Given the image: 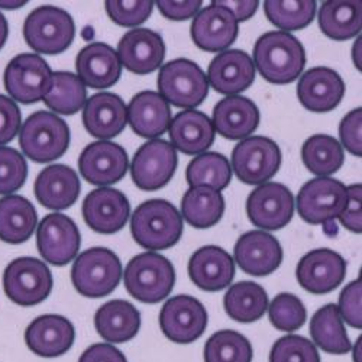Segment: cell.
<instances>
[{
	"label": "cell",
	"instance_id": "obj_56",
	"mask_svg": "<svg viewBox=\"0 0 362 362\" xmlns=\"http://www.w3.org/2000/svg\"><path fill=\"white\" fill-rule=\"evenodd\" d=\"M23 5H26V2H0V8L5 9H16V8H22Z\"/></svg>",
	"mask_w": 362,
	"mask_h": 362
},
{
	"label": "cell",
	"instance_id": "obj_4",
	"mask_svg": "<svg viewBox=\"0 0 362 362\" xmlns=\"http://www.w3.org/2000/svg\"><path fill=\"white\" fill-rule=\"evenodd\" d=\"M124 283L127 291L138 301L148 305L160 303L174 288V265L157 252L139 254L128 262Z\"/></svg>",
	"mask_w": 362,
	"mask_h": 362
},
{
	"label": "cell",
	"instance_id": "obj_26",
	"mask_svg": "<svg viewBox=\"0 0 362 362\" xmlns=\"http://www.w3.org/2000/svg\"><path fill=\"white\" fill-rule=\"evenodd\" d=\"M77 77L90 88H109L122 76V64L116 51L103 42L86 45L76 59Z\"/></svg>",
	"mask_w": 362,
	"mask_h": 362
},
{
	"label": "cell",
	"instance_id": "obj_29",
	"mask_svg": "<svg viewBox=\"0 0 362 362\" xmlns=\"http://www.w3.org/2000/svg\"><path fill=\"white\" fill-rule=\"evenodd\" d=\"M81 185L77 173L63 164L44 168L35 180L37 200L47 209L64 210L71 207L80 196Z\"/></svg>",
	"mask_w": 362,
	"mask_h": 362
},
{
	"label": "cell",
	"instance_id": "obj_52",
	"mask_svg": "<svg viewBox=\"0 0 362 362\" xmlns=\"http://www.w3.org/2000/svg\"><path fill=\"white\" fill-rule=\"evenodd\" d=\"M78 362H128V359L110 344H95L81 354Z\"/></svg>",
	"mask_w": 362,
	"mask_h": 362
},
{
	"label": "cell",
	"instance_id": "obj_10",
	"mask_svg": "<svg viewBox=\"0 0 362 362\" xmlns=\"http://www.w3.org/2000/svg\"><path fill=\"white\" fill-rule=\"evenodd\" d=\"M281 165V149L267 136L240 141L232 151V170L245 185H265Z\"/></svg>",
	"mask_w": 362,
	"mask_h": 362
},
{
	"label": "cell",
	"instance_id": "obj_11",
	"mask_svg": "<svg viewBox=\"0 0 362 362\" xmlns=\"http://www.w3.org/2000/svg\"><path fill=\"white\" fill-rule=\"evenodd\" d=\"M52 71L38 54H19L11 59L4 76L5 88L12 99L23 105L42 100L51 87Z\"/></svg>",
	"mask_w": 362,
	"mask_h": 362
},
{
	"label": "cell",
	"instance_id": "obj_48",
	"mask_svg": "<svg viewBox=\"0 0 362 362\" xmlns=\"http://www.w3.org/2000/svg\"><path fill=\"white\" fill-rule=\"evenodd\" d=\"M341 146H345L355 157H362V110H351L339 125Z\"/></svg>",
	"mask_w": 362,
	"mask_h": 362
},
{
	"label": "cell",
	"instance_id": "obj_22",
	"mask_svg": "<svg viewBox=\"0 0 362 362\" xmlns=\"http://www.w3.org/2000/svg\"><path fill=\"white\" fill-rule=\"evenodd\" d=\"M239 23L225 8L214 2L202 9L192 23V40L206 52H223L238 38Z\"/></svg>",
	"mask_w": 362,
	"mask_h": 362
},
{
	"label": "cell",
	"instance_id": "obj_13",
	"mask_svg": "<svg viewBox=\"0 0 362 362\" xmlns=\"http://www.w3.org/2000/svg\"><path fill=\"white\" fill-rule=\"evenodd\" d=\"M163 334L175 344L197 341L207 327V312L192 296L180 294L165 301L160 313Z\"/></svg>",
	"mask_w": 362,
	"mask_h": 362
},
{
	"label": "cell",
	"instance_id": "obj_53",
	"mask_svg": "<svg viewBox=\"0 0 362 362\" xmlns=\"http://www.w3.org/2000/svg\"><path fill=\"white\" fill-rule=\"evenodd\" d=\"M216 4L228 9L235 16L238 23L252 18L259 6V2H257V0H248V2H239V0H235L233 2V0H230V2H216Z\"/></svg>",
	"mask_w": 362,
	"mask_h": 362
},
{
	"label": "cell",
	"instance_id": "obj_5",
	"mask_svg": "<svg viewBox=\"0 0 362 362\" xmlns=\"http://www.w3.org/2000/svg\"><path fill=\"white\" fill-rule=\"evenodd\" d=\"M76 37L71 15L57 6H40L28 15L23 23V38L35 52L62 54L70 48Z\"/></svg>",
	"mask_w": 362,
	"mask_h": 362
},
{
	"label": "cell",
	"instance_id": "obj_49",
	"mask_svg": "<svg viewBox=\"0 0 362 362\" xmlns=\"http://www.w3.org/2000/svg\"><path fill=\"white\" fill-rule=\"evenodd\" d=\"M22 115L18 105L0 95V145H6L19 134Z\"/></svg>",
	"mask_w": 362,
	"mask_h": 362
},
{
	"label": "cell",
	"instance_id": "obj_1",
	"mask_svg": "<svg viewBox=\"0 0 362 362\" xmlns=\"http://www.w3.org/2000/svg\"><path fill=\"white\" fill-rule=\"evenodd\" d=\"M254 66L267 81L290 84L305 70L306 51L291 34L271 31L255 42Z\"/></svg>",
	"mask_w": 362,
	"mask_h": 362
},
{
	"label": "cell",
	"instance_id": "obj_40",
	"mask_svg": "<svg viewBox=\"0 0 362 362\" xmlns=\"http://www.w3.org/2000/svg\"><path fill=\"white\" fill-rule=\"evenodd\" d=\"M186 180L193 187H207L222 192L230 185L232 167L229 160L218 153H203L194 157L186 170Z\"/></svg>",
	"mask_w": 362,
	"mask_h": 362
},
{
	"label": "cell",
	"instance_id": "obj_30",
	"mask_svg": "<svg viewBox=\"0 0 362 362\" xmlns=\"http://www.w3.org/2000/svg\"><path fill=\"white\" fill-rule=\"evenodd\" d=\"M261 115L257 105L244 96H228L214 109V128L221 136L238 141L254 134Z\"/></svg>",
	"mask_w": 362,
	"mask_h": 362
},
{
	"label": "cell",
	"instance_id": "obj_9",
	"mask_svg": "<svg viewBox=\"0 0 362 362\" xmlns=\"http://www.w3.org/2000/svg\"><path fill=\"white\" fill-rule=\"evenodd\" d=\"M346 186L339 180L317 177L300 189L297 212L310 225H326L339 219L346 207Z\"/></svg>",
	"mask_w": 362,
	"mask_h": 362
},
{
	"label": "cell",
	"instance_id": "obj_44",
	"mask_svg": "<svg viewBox=\"0 0 362 362\" xmlns=\"http://www.w3.org/2000/svg\"><path fill=\"white\" fill-rule=\"evenodd\" d=\"M28 164L16 149L0 146V194L18 192L26 181Z\"/></svg>",
	"mask_w": 362,
	"mask_h": 362
},
{
	"label": "cell",
	"instance_id": "obj_19",
	"mask_svg": "<svg viewBox=\"0 0 362 362\" xmlns=\"http://www.w3.org/2000/svg\"><path fill=\"white\" fill-rule=\"evenodd\" d=\"M81 214L90 229L98 233L112 235L127 225L131 215V204L122 192L100 187L86 196Z\"/></svg>",
	"mask_w": 362,
	"mask_h": 362
},
{
	"label": "cell",
	"instance_id": "obj_39",
	"mask_svg": "<svg viewBox=\"0 0 362 362\" xmlns=\"http://www.w3.org/2000/svg\"><path fill=\"white\" fill-rule=\"evenodd\" d=\"M49 110L59 115H74L81 110L87 100V90L83 81L70 71L52 73L51 87L42 99Z\"/></svg>",
	"mask_w": 362,
	"mask_h": 362
},
{
	"label": "cell",
	"instance_id": "obj_8",
	"mask_svg": "<svg viewBox=\"0 0 362 362\" xmlns=\"http://www.w3.org/2000/svg\"><path fill=\"white\" fill-rule=\"evenodd\" d=\"M52 286L54 280L49 268L37 258H16L5 269V293L13 303L22 308L42 303L51 294Z\"/></svg>",
	"mask_w": 362,
	"mask_h": 362
},
{
	"label": "cell",
	"instance_id": "obj_3",
	"mask_svg": "<svg viewBox=\"0 0 362 362\" xmlns=\"http://www.w3.org/2000/svg\"><path fill=\"white\" fill-rule=\"evenodd\" d=\"M22 153L35 163L62 158L70 146V128L52 112L40 110L29 116L19 134Z\"/></svg>",
	"mask_w": 362,
	"mask_h": 362
},
{
	"label": "cell",
	"instance_id": "obj_7",
	"mask_svg": "<svg viewBox=\"0 0 362 362\" xmlns=\"http://www.w3.org/2000/svg\"><path fill=\"white\" fill-rule=\"evenodd\" d=\"M157 83L160 95L168 105L186 110L200 106L209 95L206 74L187 58H177L164 64Z\"/></svg>",
	"mask_w": 362,
	"mask_h": 362
},
{
	"label": "cell",
	"instance_id": "obj_37",
	"mask_svg": "<svg viewBox=\"0 0 362 362\" xmlns=\"http://www.w3.org/2000/svg\"><path fill=\"white\" fill-rule=\"evenodd\" d=\"M223 306L228 316L240 323L259 320L268 309V296L264 287L254 281H239L229 287Z\"/></svg>",
	"mask_w": 362,
	"mask_h": 362
},
{
	"label": "cell",
	"instance_id": "obj_32",
	"mask_svg": "<svg viewBox=\"0 0 362 362\" xmlns=\"http://www.w3.org/2000/svg\"><path fill=\"white\" fill-rule=\"evenodd\" d=\"M95 327L106 342L125 344L139 332L141 313L127 300H112L96 312Z\"/></svg>",
	"mask_w": 362,
	"mask_h": 362
},
{
	"label": "cell",
	"instance_id": "obj_23",
	"mask_svg": "<svg viewBox=\"0 0 362 362\" xmlns=\"http://www.w3.org/2000/svg\"><path fill=\"white\" fill-rule=\"evenodd\" d=\"M344 96L345 83L342 77L329 67L310 69L298 80V102L310 112L326 113L334 110Z\"/></svg>",
	"mask_w": 362,
	"mask_h": 362
},
{
	"label": "cell",
	"instance_id": "obj_33",
	"mask_svg": "<svg viewBox=\"0 0 362 362\" xmlns=\"http://www.w3.org/2000/svg\"><path fill=\"white\" fill-rule=\"evenodd\" d=\"M38 222L34 204L22 196L0 199V239L18 245L33 236Z\"/></svg>",
	"mask_w": 362,
	"mask_h": 362
},
{
	"label": "cell",
	"instance_id": "obj_35",
	"mask_svg": "<svg viewBox=\"0 0 362 362\" xmlns=\"http://www.w3.org/2000/svg\"><path fill=\"white\" fill-rule=\"evenodd\" d=\"M310 337L313 345L334 355L348 354L352 348L342 316L335 305H326L310 319Z\"/></svg>",
	"mask_w": 362,
	"mask_h": 362
},
{
	"label": "cell",
	"instance_id": "obj_25",
	"mask_svg": "<svg viewBox=\"0 0 362 362\" xmlns=\"http://www.w3.org/2000/svg\"><path fill=\"white\" fill-rule=\"evenodd\" d=\"M128 124L125 102L115 93H98L86 100L83 125L86 131L99 139H110L122 134Z\"/></svg>",
	"mask_w": 362,
	"mask_h": 362
},
{
	"label": "cell",
	"instance_id": "obj_47",
	"mask_svg": "<svg viewBox=\"0 0 362 362\" xmlns=\"http://www.w3.org/2000/svg\"><path fill=\"white\" fill-rule=\"evenodd\" d=\"M338 310L349 326L362 327V284L361 279L349 283L339 296Z\"/></svg>",
	"mask_w": 362,
	"mask_h": 362
},
{
	"label": "cell",
	"instance_id": "obj_31",
	"mask_svg": "<svg viewBox=\"0 0 362 362\" xmlns=\"http://www.w3.org/2000/svg\"><path fill=\"white\" fill-rule=\"evenodd\" d=\"M128 124L132 131L142 136L156 139L165 134L171 124L170 105L157 92H141L127 106Z\"/></svg>",
	"mask_w": 362,
	"mask_h": 362
},
{
	"label": "cell",
	"instance_id": "obj_34",
	"mask_svg": "<svg viewBox=\"0 0 362 362\" xmlns=\"http://www.w3.org/2000/svg\"><path fill=\"white\" fill-rule=\"evenodd\" d=\"M320 31L334 41H348L359 35L362 5L359 0H330L319 11Z\"/></svg>",
	"mask_w": 362,
	"mask_h": 362
},
{
	"label": "cell",
	"instance_id": "obj_50",
	"mask_svg": "<svg viewBox=\"0 0 362 362\" xmlns=\"http://www.w3.org/2000/svg\"><path fill=\"white\" fill-rule=\"evenodd\" d=\"M346 207L339 216L341 223L354 233L362 232V207H361V197H362V186L352 185L346 187Z\"/></svg>",
	"mask_w": 362,
	"mask_h": 362
},
{
	"label": "cell",
	"instance_id": "obj_14",
	"mask_svg": "<svg viewBox=\"0 0 362 362\" xmlns=\"http://www.w3.org/2000/svg\"><path fill=\"white\" fill-rule=\"evenodd\" d=\"M81 236L76 222L63 214L47 215L37 229V247L44 261L63 267L71 262L80 250Z\"/></svg>",
	"mask_w": 362,
	"mask_h": 362
},
{
	"label": "cell",
	"instance_id": "obj_2",
	"mask_svg": "<svg viewBox=\"0 0 362 362\" xmlns=\"http://www.w3.org/2000/svg\"><path fill=\"white\" fill-rule=\"evenodd\" d=\"M183 218L177 207L163 199L141 203L131 219L135 243L151 252L174 247L183 236Z\"/></svg>",
	"mask_w": 362,
	"mask_h": 362
},
{
	"label": "cell",
	"instance_id": "obj_17",
	"mask_svg": "<svg viewBox=\"0 0 362 362\" xmlns=\"http://www.w3.org/2000/svg\"><path fill=\"white\" fill-rule=\"evenodd\" d=\"M298 284L312 294H327L346 277V261L334 250L319 248L308 252L297 264Z\"/></svg>",
	"mask_w": 362,
	"mask_h": 362
},
{
	"label": "cell",
	"instance_id": "obj_6",
	"mask_svg": "<svg viewBox=\"0 0 362 362\" xmlns=\"http://www.w3.org/2000/svg\"><path fill=\"white\" fill-rule=\"evenodd\" d=\"M122 274V264L113 251L90 248L74 261L71 281L81 296L100 298L116 290Z\"/></svg>",
	"mask_w": 362,
	"mask_h": 362
},
{
	"label": "cell",
	"instance_id": "obj_24",
	"mask_svg": "<svg viewBox=\"0 0 362 362\" xmlns=\"http://www.w3.org/2000/svg\"><path fill=\"white\" fill-rule=\"evenodd\" d=\"M73 323L59 315H44L34 319L25 330V342L34 354L44 358L64 355L74 344Z\"/></svg>",
	"mask_w": 362,
	"mask_h": 362
},
{
	"label": "cell",
	"instance_id": "obj_55",
	"mask_svg": "<svg viewBox=\"0 0 362 362\" xmlns=\"http://www.w3.org/2000/svg\"><path fill=\"white\" fill-rule=\"evenodd\" d=\"M352 58H354V64L355 67L361 71V38H358L354 44L352 48Z\"/></svg>",
	"mask_w": 362,
	"mask_h": 362
},
{
	"label": "cell",
	"instance_id": "obj_15",
	"mask_svg": "<svg viewBox=\"0 0 362 362\" xmlns=\"http://www.w3.org/2000/svg\"><path fill=\"white\" fill-rule=\"evenodd\" d=\"M251 223L264 230H279L287 226L294 215V197L281 183L258 186L247 200Z\"/></svg>",
	"mask_w": 362,
	"mask_h": 362
},
{
	"label": "cell",
	"instance_id": "obj_12",
	"mask_svg": "<svg viewBox=\"0 0 362 362\" xmlns=\"http://www.w3.org/2000/svg\"><path fill=\"white\" fill-rule=\"evenodd\" d=\"M177 164V151L170 142L151 139L135 153L131 164V175L139 190L157 192L170 183Z\"/></svg>",
	"mask_w": 362,
	"mask_h": 362
},
{
	"label": "cell",
	"instance_id": "obj_41",
	"mask_svg": "<svg viewBox=\"0 0 362 362\" xmlns=\"http://www.w3.org/2000/svg\"><path fill=\"white\" fill-rule=\"evenodd\" d=\"M264 12L268 21L281 29V33L300 31L309 26L316 15L315 0H267Z\"/></svg>",
	"mask_w": 362,
	"mask_h": 362
},
{
	"label": "cell",
	"instance_id": "obj_27",
	"mask_svg": "<svg viewBox=\"0 0 362 362\" xmlns=\"http://www.w3.org/2000/svg\"><path fill=\"white\" fill-rule=\"evenodd\" d=\"M168 135L173 148L186 156H200L215 142V128L210 117L199 110L189 109L175 115Z\"/></svg>",
	"mask_w": 362,
	"mask_h": 362
},
{
	"label": "cell",
	"instance_id": "obj_42",
	"mask_svg": "<svg viewBox=\"0 0 362 362\" xmlns=\"http://www.w3.org/2000/svg\"><path fill=\"white\" fill-rule=\"evenodd\" d=\"M251 342L236 330H219L204 345V362H252Z\"/></svg>",
	"mask_w": 362,
	"mask_h": 362
},
{
	"label": "cell",
	"instance_id": "obj_36",
	"mask_svg": "<svg viewBox=\"0 0 362 362\" xmlns=\"http://www.w3.org/2000/svg\"><path fill=\"white\" fill-rule=\"evenodd\" d=\"M225 214V199L221 192L207 187L189 189L181 200V218L196 229L215 226Z\"/></svg>",
	"mask_w": 362,
	"mask_h": 362
},
{
	"label": "cell",
	"instance_id": "obj_45",
	"mask_svg": "<svg viewBox=\"0 0 362 362\" xmlns=\"http://www.w3.org/2000/svg\"><path fill=\"white\" fill-rule=\"evenodd\" d=\"M269 362H320V355L309 339L288 335L274 344L269 354Z\"/></svg>",
	"mask_w": 362,
	"mask_h": 362
},
{
	"label": "cell",
	"instance_id": "obj_16",
	"mask_svg": "<svg viewBox=\"0 0 362 362\" xmlns=\"http://www.w3.org/2000/svg\"><path fill=\"white\" fill-rule=\"evenodd\" d=\"M129 160L125 148L109 141L87 145L78 158L81 177L90 185L110 186L127 175Z\"/></svg>",
	"mask_w": 362,
	"mask_h": 362
},
{
	"label": "cell",
	"instance_id": "obj_51",
	"mask_svg": "<svg viewBox=\"0 0 362 362\" xmlns=\"http://www.w3.org/2000/svg\"><path fill=\"white\" fill-rule=\"evenodd\" d=\"M157 8L161 15L171 21H186L194 18L202 8L199 0H190V2H167V0H158Z\"/></svg>",
	"mask_w": 362,
	"mask_h": 362
},
{
	"label": "cell",
	"instance_id": "obj_18",
	"mask_svg": "<svg viewBox=\"0 0 362 362\" xmlns=\"http://www.w3.org/2000/svg\"><path fill=\"white\" fill-rule=\"evenodd\" d=\"M119 62L136 76L154 73L163 66L165 44L163 37L148 28H135L127 33L117 44Z\"/></svg>",
	"mask_w": 362,
	"mask_h": 362
},
{
	"label": "cell",
	"instance_id": "obj_54",
	"mask_svg": "<svg viewBox=\"0 0 362 362\" xmlns=\"http://www.w3.org/2000/svg\"><path fill=\"white\" fill-rule=\"evenodd\" d=\"M8 35H9V25H8V21H6V18H5L2 13H0V49H2L4 45L6 44Z\"/></svg>",
	"mask_w": 362,
	"mask_h": 362
},
{
	"label": "cell",
	"instance_id": "obj_28",
	"mask_svg": "<svg viewBox=\"0 0 362 362\" xmlns=\"http://www.w3.org/2000/svg\"><path fill=\"white\" fill-rule=\"evenodd\" d=\"M189 276L204 291H221L235 277L233 258L221 247H202L189 261Z\"/></svg>",
	"mask_w": 362,
	"mask_h": 362
},
{
	"label": "cell",
	"instance_id": "obj_20",
	"mask_svg": "<svg viewBox=\"0 0 362 362\" xmlns=\"http://www.w3.org/2000/svg\"><path fill=\"white\" fill-rule=\"evenodd\" d=\"M206 77L218 93L238 96L254 84L255 66L245 51L226 49L210 62Z\"/></svg>",
	"mask_w": 362,
	"mask_h": 362
},
{
	"label": "cell",
	"instance_id": "obj_38",
	"mask_svg": "<svg viewBox=\"0 0 362 362\" xmlns=\"http://www.w3.org/2000/svg\"><path fill=\"white\" fill-rule=\"evenodd\" d=\"M301 160L310 173L327 177L342 168L345 154L344 148L334 136L316 134L308 138L301 146Z\"/></svg>",
	"mask_w": 362,
	"mask_h": 362
},
{
	"label": "cell",
	"instance_id": "obj_46",
	"mask_svg": "<svg viewBox=\"0 0 362 362\" xmlns=\"http://www.w3.org/2000/svg\"><path fill=\"white\" fill-rule=\"evenodd\" d=\"M109 18L125 28H136L144 23L154 9V2L151 0H135V2H117V0H109L105 4Z\"/></svg>",
	"mask_w": 362,
	"mask_h": 362
},
{
	"label": "cell",
	"instance_id": "obj_21",
	"mask_svg": "<svg viewBox=\"0 0 362 362\" xmlns=\"http://www.w3.org/2000/svg\"><path fill=\"white\" fill-rule=\"evenodd\" d=\"M235 261L244 273L254 277L268 276L281 265L283 248L279 240L264 230H251L240 236L233 248Z\"/></svg>",
	"mask_w": 362,
	"mask_h": 362
},
{
	"label": "cell",
	"instance_id": "obj_43",
	"mask_svg": "<svg viewBox=\"0 0 362 362\" xmlns=\"http://www.w3.org/2000/svg\"><path fill=\"white\" fill-rule=\"evenodd\" d=\"M269 322L277 330L294 332L305 325L308 312L297 296L290 293H280L268 306Z\"/></svg>",
	"mask_w": 362,
	"mask_h": 362
}]
</instances>
